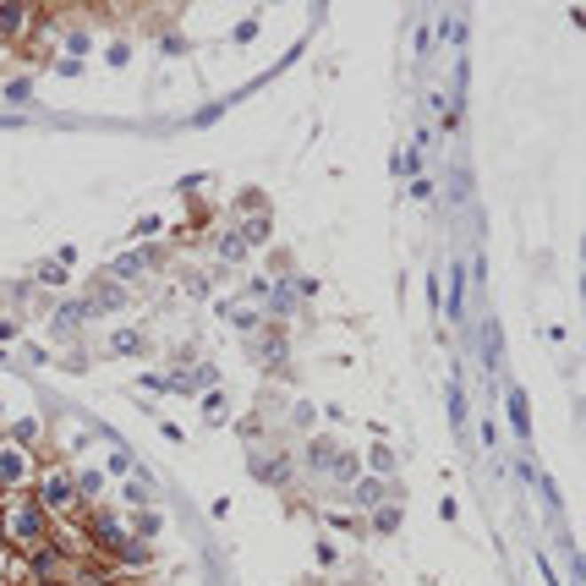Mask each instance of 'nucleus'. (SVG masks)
Listing matches in <instances>:
<instances>
[{"instance_id": "f257e3e1", "label": "nucleus", "mask_w": 586, "mask_h": 586, "mask_svg": "<svg viewBox=\"0 0 586 586\" xmlns=\"http://www.w3.org/2000/svg\"><path fill=\"white\" fill-rule=\"evenodd\" d=\"M0 520H6V537L17 548H44L50 542V515L34 504V499H6V510H0Z\"/></svg>"}, {"instance_id": "f03ea898", "label": "nucleus", "mask_w": 586, "mask_h": 586, "mask_svg": "<svg viewBox=\"0 0 586 586\" xmlns=\"http://www.w3.org/2000/svg\"><path fill=\"white\" fill-rule=\"evenodd\" d=\"M34 504H39L44 515H55V510H72V504H77V482H72V471H44V477H39V494H34Z\"/></svg>"}, {"instance_id": "7ed1b4c3", "label": "nucleus", "mask_w": 586, "mask_h": 586, "mask_svg": "<svg viewBox=\"0 0 586 586\" xmlns=\"http://www.w3.org/2000/svg\"><path fill=\"white\" fill-rule=\"evenodd\" d=\"M83 537H88V553H93V548L110 553L126 532H121V520H115L110 510H88V515H83Z\"/></svg>"}, {"instance_id": "20e7f679", "label": "nucleus", "mask_w": 586, "mask_h": 586, "mask_svg": "<svg viewBox=\"0 0 586 586\" xmlns=\"http://www.w3.org/2000/svg\"><path fill=\"white\" fill-rule=\"evenodd\" d=\"M34 6H17V0H12V6H0V39H22L28 34V28H34Z\"/></svg>"}, {"instance_id": "39448f33", "label": "nucleus", "mask_w": 586, "mask_h": 586, "mask_svg": "<svg viewBox=\"0 0 586 586\" xmlns=\"http://www.w3.org/2000/svg\"><path fill=\"white\" fill-rule=\"evenodd\" d=\"M28 477V455L17 444H0V487H22Z\"/></svg>"}, {"instance_id": "423d86ee", "label": "nucleus", "mask_w": 586, "mask_h": 586, "mask_svg": "<svg viewBox=\"0 0 586 586\" xmlns=\"http://www.w3.org/2000/svg\"><path fill=\"white\" fill-rule=\"evenodd\" d=\"M110 559H121V565L143 570V565H148V542H138V537H121V542L110 548Z\"/></svg>"}, {"instance_id": "0eeeda50", "label": "nucleus", "mask_w": 586, "mask_h": 586, "mask_svg": "<svg viewBox=\"0 0 586 586\" xmlns=\"http://www.w3.org/2000/svg\"><path fill=\"white\" fill-rule=\"evenodd\" d=\"M72 482H77V499H99L105 494V477L99 471H72Z\"/></svg>"}, {"instance_id": "6e6552de", "label": "nucleus", "mask_w": 586, "mask_h": 586, "mask_svg": "<svg viewBox=\"0 0 586 586\" xmlns=\"http://www.w3.org/2000/svg\"><path fill=\"white\" fill-rule=\"evenodd\" d=\"M356 504H362V510H378V504H384V482H378V477H368L362 487H356Z\"/></svg>"}, {"instance_id": "1a4fd4ad", "label": "nucleus", "mask_w": 586, "mask_h": 586, "mask_svg": "<svg viewBox=\"0 0 586 586\" xmlns=\"http://www.w3.org/2000/svg\"><path fill=\"white\" fill-rule=\"evenodd\" d=\"M159 527H165V515H159V510H143V515H138V542L159 537Z\"/></svg>"}, {"instance_id": "9d476101", "label": "nucleus", "mask_w": 586, "mask_h": 586, "mask_svg": "<svg viewBox=\"0 0 586 586\" xmlns=\"http://www.w3.org/2000/svg\"><path fill=\"white\" fill-rule=\"evenodd\" d=\"M257 242H269V219L264 214L247 219V231H242V247H257Z\"/></svg>"}, {"instance_id": "9b49d317", "label": "nucleus", "mask_w": 586, "mask_h": 586, "mask_svg": "<svg viewBox=\"0 0 586 586\" xmlns=\"http://www.w3.org/2000/svg\"><path fill=\"white\" fill-rule=\"evenodd\" d=\"M138 345H143V335H132V329H115V340H110V351H121V356L138 351Z\"/></svg>"}, {"instance_id": "f8f14e48", "label": "nucleus", "mask_w": 586, "mask_h": 586, "mask_svg": "<svg viewBox=\"0 0 586 586\" xmlns=\"http://www.w3.org/2000/svg\"><path fill=\"white\" fill-rule=\"evenodd\" d=\"M373 471H378V477L395 471V449H384V444H378V449H373Z\"/></svg>"}, {"instance_id": "ddd939ff", "label": "nucleus", "mask_w": 586, "mask_h": 586, "mask_svg": "<svg viewBox=\"0 0 586 586\" xmlns=\"http://www.w3.org/2000/svg\"><path fill=\"white\" fill-rule=\"evenodd\" d=\"M510 411H515V428L527 433V395H520V389H510Z\"/></svg>"}, {"instance_id": "4468645a", "label": "nucleus", "mask_w": 586, "mask_h": 586, "mask_svg": "<svg viewBox=\"0 0 586 586\" xmlns=\"http://www.w3.org/2000/svg\"><path fill=\"white\" fill-rule=\"evenodd\" d=\"M126 504H148V482H143V477L126 482Z\"/></svg>"}, {"instance_id": "2eb2a0df", "label": "nucleus", "mask_w": 586, "mask_h": 586, "mask_svg": "<svg viewBox=\"0 0 586 586\" xmlns=\"http://www.w3.org/2000/svg\"><path fill=\"white\" fill-rule=\"evenodd\" d=\"M313 461H318V466H335V444L318 439V444H313Z\"/></svg>"}, {"instance_id": "dca6fc26", "label": "nucleus", "mask_w": 586, "mask_h": 586, "mask_svg": "<svg viewBox=\"0 0 586 586\" xmlns=\"http://www.w3.org/2000/svg\"><path fill=\"white\" fill-rule=\"evenodd\" d=\"M12 439H17V444H34V439H39V422H17Z\"/></svg>"}, {"instance_id": "f3484780", "label": "nucleus", "mask_w": 586, "mask_h": 586, "mask_svg": "<svg viewBox=\"0 0 586 586\" xmlns=\"http://www.w3.org/2000/svg\"><path fill=\"white\" fill-rule=\"evenodd\" d=\"M373 527H378V532H395V527H400V515H395V510H378V515H373Z\"/></svg>"}, {"instance_id": "a211bd4d", "label": "nucleus", "mask_w": 586, "mask_h": 586, "mask_svg": "<svg viewBox=\"0 0 586 586\" xmlns=\"http://www.w3.org/2000/svg\"><path fill=\"white\" fill-rule=\"evenodd\" d=\"M44 285H67V264H44Z\"/></svg>"}, {"instance_id": "6ab92c4d", "label": "nucleus", "mask_w": 586, "mask_h": 586, "mask_svg": "<svg viewBox=\"0 0 586 586\" xmlns=\"http://www.w3.org/2000/svg\"><path fill=\"white\" fill-rule=\"evenodd\" d=\"M143 264H148V257H143V252H138V257H121V264H115V274H138Z\"/></svg>"}, {"instance_id": "aec40b11", "label": "nucleus", "mask_w": 586, "mask_h": 586, "mask_svg": "<svg viewBox=\"0 0 586 586\" xmlns=\"http://www.w3.org/2000/svg\"><path fill=\"white\" fill-rule=\"evenodd\" d=\"M219 257H242V236H225L219 242Z\"/></svg>"}, {"instance_id": "412c9836", "label": "nucleus", "mask_w": 586, "mask_h": 586, "mask_svg": "<svg viewBox=\"0 0 586 586\" xmlns=\"http://www.w3.org/2000/svg\"><path fill=\"white\" fill-rule=\"evenodd\" d=\"M12 335H17V323H12V318H0V340H12Z\"/></svg>"}, {"instance_id": "4be33fe9", "label": "nucleus", "mask_w": 586, "mask_h": 586, "mask_svg": "<svg viewBox=\"0 0 586 586\" xmlns=\"http://www.w3.org/2000/svg\"><path fill=\"white\" fill-rule=\"evenodd\" d=\"M110 586H138V581H132V575H115V581H110Z\"/></svg>"}]
</instances>
